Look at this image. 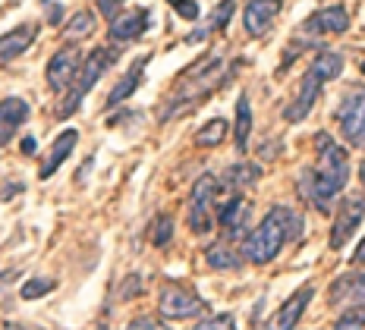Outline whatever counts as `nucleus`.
I'll return each instance as SVG.
<instances>
[{
	"label": "nucleus",
	"instance_id": "obj_26",
	"mask_svg": "<svg viewBox=\"0 0 365 330\" xmlns=\"http://www.w3.org/2000/svg\"><path fill=\"white\" fill-rule=\"evenodd\" d=\"M258 180H262V167H255V164H233V167H227V173H224V182L230 189H246Z\"/></svg>",
	"mask_w": 365,
	"mask_h": 330
},
{
	"label": "nucleus",
	"instance_id": "obj_35",
	"mask_svg": "<svg viewBox=\"0 0 365 330\" xmlns=\"http://www.w3.org/2000/svg\"><path fill=\"white\" fill-rule=\"evenodd\" d=\"M48 22L51 26H60V22H63V4H54V6L48 4Z\"/></svg>",
	"mask_w": 365,
	"mask_h": 330
},
{
	"label": "nucleus",
	"instance_id": "obj_24",
	"mask_svg": "<svg viewBox=\"0 0 365 330\" xmlns=\"http://www.w3.org/2000/svg\"><path fill=\"white\" fill-rule=\"evenodd\" d=\"M249 133H252V107H249V95H240L237 101V151H246L249 148Z\"/></svg>",
	"mask_w": 365,
	"mask_h": 330
},
{
	"label": "nucleus",
	"instance_id": "obj_38",
	"mask_svg": "<svg viewBox=\"0 0 365 330\" xmlns=\"http://www.w3.org/2000/svg\"><path fill=\"white\" fill-rule=\"evenodd\" d=\"M356 261H359V264H365V236H362L359 249H356Z\"/></svg>",
	"mask_w": 365,
	"mask_h": 330
},
{
	"label": "nucleus",
	"instance_id": "obj_7",
	"mask_svg": "<svg viewBox=\"0 0 365 330\" xmlns=\"http://www.w3.org/2000/svg\"><path fill=\"white\" fill-rule=\"evenodd\" d=\"M337 123H340V133L349 145L356 148H365V88H356L340 101L337 107Z\"/></svg>",
	"mask_w": 365,
	"mask_h": 330
},
{
	"label": "nucleus",
	"instance_id": "obj_28",
	"mask_svg": "<svg viewBox=\"0 0 365 330\" xmlns=\"http://www.w3.org/2000/svg\"><path fill=\"white\" fill-rule=\"evenodd\" d=\"M51 289H54V280H51V277H32V280L22 283L19 296L22 299H41V296H48Z\"/></svg>",
	"mask_w": 365,
	"mask_h": 330
},
{
	"label": "nucleus",
	"instance_id": "obj_19",
	"mask_svg": "<svg viewBox=\"0 0 365 330\" xmlns=\"http://www.w3.org/2000/svg\"><path fill=\"white\" fill-rule=\"evenodd\" d=\"M331 302H353L359 305L365 302V271H353V274H344L340 280H334L331 287Z\"/></svg>",
	"mask_w": 365,
	"mask_h": 330
},
{
	"label": "nucleus",
	"instance_id": "obj_32",
	"mask_svg": "<svg viewBox=\"0 0 365 330\" xmlns=\"http://www.w3.org/2000/svg\"><path fill=\"white\" fill-rule=\"evenodd\" d=\"M170 6L182 19H192V22L199 19V4H195V0H170Z\"/></svg>",
	"mask_w": 365,
	"mask_h": 330
},
{
	"label": "nucleus",
	"instance_id": "obj_11",
	"mask_svg": "<svg viewBox=\"0 0 365 330\" xmlns=\"http://www.w3.org/2000/svg\"><path fill=\"white\" fill-rule=\"evenodd\" d=\"M322 86H324V79H318L315 73H306V79H302V86L299 91H296V98L290 104H287V110H284V120L287 123H302L312 113V107H315L318 101V95H322Z\"/></svg>",
	"mask_w": 365,
	"mask_h": 330
},
{
	"label": "nucleus",
	"instance_id": "obj_33",
	"mask_svg": "<svg viewBox=\"0 0 365 330\" xmlns=\"http://www.w3.org/2000/svg\"><path fill=\"white\" fill-rule=\"evenodd\" d=\"M139 287H142V280H139V277H129V280L123 283V293H120V299H133V296H139V293H142Z\"/></svg>",
	"mask_w": 365,
	"mask_h": 330
},
{
	"label": "nucleus",
	"instance_id": "obj_8",
	"mask_svg": "<svg viewBox=\"0 0 365 330\" xmlns=\"http://www.w3.org/2000/svg\"><path fill=\"white\" fill-rule=\"evenodd\" d=\"M82 60H86V53L76 48V41H66L63 48H60L54 57L48 60V70H44L48 86L54 91H66V88H70V82L76 79V73H79Z\"/></svg>",
	"mask_w": 365,
	"mask_h": 330
},
{
	"label": "nucleus",
	"instance_id": "obj_6",
	"mask_svg": "<svg viewBox=\"0 0 365 330\" xmlns=\"http://www.w3.org/2000/svg\"><path fill=\"white\" fill-rule=\"evenodd\" d=\"M158 311L164 314L167 321H186V318H199V314L208 311L205 299L199 293H192L189 287H164L161 296H158Z\"/></svg>",
	"mask_w": 365,
	"mask_h": 330
},
{
	"label": "nucleus",
	"instance_id": "obj_31",
	"mask_svg": "<svg viewBox=\"0 0 365 330\" xmlns=\"http://www.w3.org/2000/svg\"><path fill=\"white\" fill-rule=\"evenodd\" d=\"M233 327H237V318H233V314H217V318L199 321V330H233Z\"/></svg>",
	"mask_w": 365,
	"mask_h": 330
},
{
	"label": "nucleus",
	"instance_id": "obj_15",
	"mask_svg": "<svg viewBox=\"0 0 365 330\" xmlns=\"http://www.w3.org/2000/svg\"><path fill=\"white\" fill-rule=\"evenodd\" d=\"M148 10H123V13H117V16L110 19V38L113 41H135V38H142L145 35V29H148Z\"/></svg>",
	"mask_w": 365,
	"mask_h": 330
},
{
	"label": "nucleus",
	"instance_id": "obj_40",
	"mask_svg": "<svg viewBox=\"0 0 365 330\" xmlns=\"http://www.w3.org/2000/svg\"><path fill=\"white\" fill-rule=\"evenodd\" d=\"M362 76H365V63H362Z\"/></svg>",
	"mask_w": 365,
	"mask_h": 330
},
{
	"label": "nucleus",
	"instance_id": "obj_25",
	"mask_svg": "<svg viewBox=\"0 0 365 330\" xmlns=\"http://www.w3.org/2000/svg\"><path fill=\"white\" fill-rule=\"evenodd\" d=\"M205 261H208L215 271H233V267H240V255L230 249V242L208 245V252H205Z\"/></svg>",
	"mask_w": 365,
	"mask_h": 330
},
{
	"label": "nucleus",
	"instance_id": "obj_4",
	"mask_svg": "<svg viewBox=\"0 0 365 330\" xmlns=\"http://www.w3.org/2000/svg\"><path fill=\"white\" fill-rule=\"evenodd\" d=\"M113 60H117V48H95L91 53H86L79 73H76V79L70 82V91H66L63 101L57 107V120H70L73 113L79 110L82 101L88 98V91L98 86V79L110 70Z\"/></svg>",
	"mask_w": 365,
	"mask_h": 330
},
{
	"label": "nucleus",
	"instance_id": "obj_39",
	"mask_svg": "<svg viewBox=\"0 0 365 330\" xmlns=\"http://www.w3.org/2000/svg\"><path fill=\"white\" fill-rule=\"evenodd\" d=\"M359 182H362V189H365V160H362V167H359Z\"/></svg>",
	"mask_w": 365,
	"mask_h": 330
},
{
	"label": "nucleus",
	"instance_id": "obj_5",
	"mask_svg": "<svg viewBox=\"0 0 365 330\" xmlns=\"http://www.w3.org/2000/svg\"><path fill=\"white\" fill-rule=\"evenodd\" d=\"M215 202H217V180L211 173H205L195 180L192 192H189V230L195 236L211 233V227L217 220Z\"/></svg>",
	"mask_w": 365,
	"mask_h": 330
},
{
	"label": "nucleus",
	"instance_id": "obj_22",
	"mask_svg": "<svg viewBox=\"0 0 365 330\" xmlns=\"http://www.w3.org/2000/svg\"><path fill=\"white\" fill-rule=\"evenodd\" d=\"M98 29V19L91 10H79L73 13V19L63 26V41H82V38H91Z\"/></svg>",
	"mask_w": 365,
	"mask_h": 330
},
{
	"label": "nucleus",
	"instance_id": "obj_3",
	"mask_svg": "<svg viewBox=\"0 0 365 330\" xmlns=\"http://www.w3.org/2000/svg\"><path fill=\"white\" fill-rule=\"evenodd\" d=\"M224 79H227V73H224V60L220 57L195 60V63L177 79V86H173L170 98H167V104L161 110V123L180 117V113H186V110H192V107L199 104L202 98H208Z\"/></svg>",
	"mask_w": 365,
	"mask_h": 330
},
{
	"label": "nucleus",
	"instance_id": "obj_1",
	"mask_svg": "<svg viewBox=\"0 0 365 330\" xmlns=\"http://www.w3.org/2000/svg\"><path fill=\"white\" fill-rule=\"evenodd\" d=\"M315 151H318L315 167L299 173V192L306 202H312L318 211L328 214L334 198L344 192L349 180V155L344 145H337L328 133L315 135Z\"/></svg>",
	"mask_w": 365,
	"mask_h": 330
},
{
	"label": "nucleus",
	"instance_id": "obj_10",
	"mask_svg": "<svg viewBox=\"0 0 365 330\" xmlns=\"http://www.w3.org/2000/svg\"><path fill=\"white\" fill-rule=\"evenodd\" d=\"M249 220H252V202L242 195H233L230 202L224 205V208L217 211V224L224 227V239H246V227Z\"/></svg>",
	"mask_w": 365,
	"mask_h": 330
},
{
	"label": "nucleus",
	"instance_id": "obj_29",
	"mask_svg": "<svg viewBox=\"0 0 365 330\" xmlns=\"http://www.w3.org/2000/svg\"><path fill=\"white\" fill-rule=\"evenodd\" d=\"M334 327H340V330H346V327H365V302L353 305V309H346L337 321H334Z\"/></svg>",
	"mask_w": 365,
	"mask_h": 330
},
{
	"label": "nucleus",
	"instance_id": "obj_34",
	"mask_svg": "<svg viewBox=\"0 0 365 330\" xmlns=\"http://www.w3.org/2000/svg\"><path fill=\"white\" fill-rule=\"evenodd\" d=\"M120 4H123V0H98V10H101L104 16L113 19V16H117V6H120Z\"/></svg>",
	"mask_w": 365,
	"mask_h": 330
},
{
	"label": "nucleus",
	"instance_id": "obj_13",
	"mask_svg": "<svg viewBox=\"0 0 365 330\" xmlns=\"http://www.w3.org/2000/svg\"><path fill=\"white\" fill-rule=\"evenodd\" d=\"M349 29V13L344 6H324V10L312 13V16L302 22V32L306 35H340Z\"/></svg>",
	"mask_w": 365,
	"mask_h": 330
},
{
	"label": "nucleus",
	"instance_id": "obj_12",
	"mask_svg": "<svg viewBox=\"0 0 365 330\" xmlns=\"http://www.w3.org/2000/svg\"><path fill=\"white\" fill-rule=\"evenodd\" d=\"M277 13H280V0H249L246 10H242V26L252 38H262L268 35Z\"/></svg>",
	"mask_w": 365,
	"mask_h": 330
},
{
	"label": "nucleus",
	"instance_id": "obj_37",
	"mask_svg": "<svg viewBox=\"0 0 365 330\" xmlns=\"http://www.w3.org/2000/svg\"><path fill=\"white\" fill-rule=\"evenodd\" d=\"M129 327L139 330V327H164V324L161 321H155V318H135V321H129Z\"/></svg>",
	"mask_w": 365,
	"mask_h": 330
},
{
	"label": "nucleus",
	"instance_id": "obj_16",
	"mask_svg": "<svg viewBox=\"0 0 365 330\" xmlns=\"http://www.w3.org/2000/svg\"><path fill=\"white\" fill-rule=\"evenodd\" d=\"M29 113H32V107H29V101H22V98H4L0 101V145L13 142V135L29 120Z\"/></svg>",
	"mask_w": 365,
	"mask_h": 330
},
{
	"label": "nucleus",
	"instance_id": "obj_18",
	"mask_svg": "<svg viewBox=\"0 0 365 330\" xmlns=\"http://www.w3.org/2000/svg\"><path fill=\"white\" fill-rule=\"evenodd\" d=\"M76 139H79V133L76 129H66V133H60L54 145H51V151H48V160L41 164V170H38V176L41 180H51L60 167H63V160L73 155V148H76Z\"/></svg>",
	"mask_w": 365,
	"mask_h": 330
},
{
	"label": "nucleus",
	"instance_id": "obj_17",
	"mask_svg": "<svg viewBox=\"0 0 365 330\" xmlns=\"http://www.w3.org/2000/svg\"><path fill=\"white\" fill-rule=\"evenodd\" d=\"M312 296H315V287H312V283H306V287L296 289V293H293L290 299H287L284 305H280L277 318H274V327L287 330V327H296V324H299V318L306 314L309 302H312Z\"/></svg>",
	"mask_w": 365,
	"mask_h": 330
},
{
	"label": "nucleus",
	"instance_id": "obj_36",
	"mask_svg": "<svg viewBox=\"0 0 365 330\" xmlns=\"http://www.w3.org/2000/svg\"><path fill=\"white\" fill-rule=\"evenodd\" d=\"M19 148H22V155H35V151H38V142H35V135H22Z\"/></svg>",
	"mask_w": 365,
	"mask_h": 330
},
{
	"label": "nucleus",
	"instance_id": "obj_9",
	"mask_svg": "<svg viewBox=\"0 0 365 330\" xmlns=\"http://www.w3.org/2000/svg\"><path fill=\"white\" fill-rule=\"evenodd\" d=\"M362 214H365V195L344 198V205L337 208V217H334V227H331V249H344L353 239L356 227L362 224Z\"/></svg>",
	"mask_w": 365,
	"mask_h": 330
},
{
	"label": "nucleus",
	"instance_id": "obj_21",
	"mask_svg": "<svg viewBox=\"0 0 365 330\" xmlns=\"http://www.w3.org/2000/svg\"><path fill=\"white\" fill-rule=\"evenodd\" d=\"M233 10H237V0H224V4H220V6H217V10H215V13H211V19H208V22H205V26H199V29H195V32H192V35H189V38H186V41H189V44H199V41H205V38H208L211 32H220V29H224V26H227V22H230V16H233Z\"/></svg>",
	"mask_w": 365,
	"mask_h": 330
},
{
	"label": "nucleus",
	"instance_id": "obj_23",
	"mask_svg": "<svg viewBox=\"0 0 365 330\" xmlns=\"http://www.w3.org/2000/svg\"><path fill=\"white\" fill-rule=\"evenodd\" d=\"M309 70L315 73L318 79L331 82V79H337V76L344 73V57H340L337 51H322L315 60H312V66H309Z\"/></svg>",
	"mask_w": 365,
	"mask_h": 330
},
{
	"label": "nucleus",
	"instance_id": "obj_20",
	"mask_svg": "<svg viewBox=\"0 0 365 330\" xmlns=\"http://www.w3.org/2000/svg\"><path fill=\"white\" fill-rule=\"evenodd\" d=\"M145 63H148V53H145V57H139L133 66H129V73L117 82V86L110 88V95H108V107H117L120 101H126L129 95H135V88L142 86V76H145Z\"/></svg>",
	"mask_w": 365,
	"mask_h": 330
},
{
	"label": "nucleus",
	"instance_id": "obj_27",
	"mask_svg": "<svg viewBox=\"0 0 365 330\" xmlns=\"http://www.w3.org/2000/svg\"><path fill=\"white\" fill-rule=\"evenodd\" d=\"M224 139H227V120L224 117H215L195 133V145H199V148H215V145H220Z\"/></svg>",
	"mask_w": 365,
	"mask_h": 330
},
{
	"label": "nucleus",
	"instance_id": "obj_14",
	"mask_svg": "<svg viewBox=\"0 0 365 330\" xmlns=\"http://www.w3.org/2000/svg\"><path fill=\"white\" fill-rule=\"evenodd\" d=\"M35 38H38L35 22H26V26H16L13 32H6L4 38H0V66H6L16 57H22V53L35 44Z\"/></svg>",
	"mask_w": 365,
	"mask_h": 330
},
{
	"label": "nucleus",
	"instance_id": "obj_30",
	"mask_svg": "<svg viewBox=\"0 0 365 330\" xmlns=\"http://www.w3.org/2000/svg\"><path fill=\"white\" fill-rule=\"evenodd\" d=\"M170 239H173V217L170 214H161L158 224H155V233H151V242H155L158 249H164Z\"/></svg>",
	"mask_w": 365,
	"mask_h": 330
},
{
	"label": "nucleus",
	"instance_id": "obj_2",
	"mask_svg": "<svg viewBox=\"0 0 365 330\" xmlns=\"http://www.w3.org/2000/svg\"><path fill=\"white\" fill-rule=\"evenodd\" d=\"M299 236H302V214L277 205V208H271L264 214L262 224L246 236L242 255H246V261H252V264H268V261L280 255L287 239H299Z\"/></svg>",
	"mask_w": 365,
	"mask_h": 330
}]
</instances>
